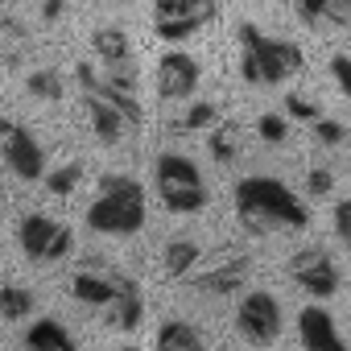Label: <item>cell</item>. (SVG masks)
<instances>
[{
    "instance_id": "obj_10",
    "label": "cell",
    "mask_w": 351,
    "mask_h": 351,
    "mask_svg": "<svg viewBox=\"0 0 351 351\" xmlns=\"http://www.w3.org/2000/svg\"><path fill=\"white\" fill-rule=\"evenodd\" d=\"M199 79H203V71H199V62H195L186 50L161 54V62H157V95H161L165 104L191 99V95L199 91Z\"/></svg>"
},
{
    "instance_id": "obj_11",
    "label": "cell",
    "mask_w": 351,
    "mask_h": 351,
    "mask_svg": "<svg viewBox=\"0 0 351 351\" xmlns=\"http://www.w3.org/2000/svg\"><path fill=\"white\" fill-rule=\"evenodd\" d=\"M75 79H79V87H83V91H99L104 99H112V104L124 112V120H128L132 128L145 120V108H141L136 91H124V87H116V83L104 75V66H95V62H79V66H75Z\"/></svg>"
},
{
    "instance_id": "obj_31",
    "label": "cell",
    "mask_w": 351,
    "mask_h": 351,
    "mask_svg": "<svg viewBox=\"0 0 351 351\" xmlns=\"http://www.w3.org/2000/svg\"><path fill=\"white\" fill-rule=\"evenodd\" d=\"M240 79H244L248 87H265V79H261V62H256V54H252V50H244V46H240Z\"/></svg>"
},
{
    "instance_id": "obj_32",
    "label": "cell",
    "mask_w": 351,
    "mask_h": 351,
    "mask_svg": "<svg viewBox=\"0 0 351 351\" xmlns=\"http://www.w3.org/2000/svg\"><path fill=\"white\" fill-rule=\"evenodd\" d=\"M330 75H335L339 91L351 99V58H347V54H335V58H330Z\"/></svg>"
},
{
    "instance_id": "obj_34",
    "label": "cell",
    "mask_w": 351,
    "mask_h": 351,
    "mask_svg": "<svg viewBox=\"0 0 351 351\" xmlns=\"http://www.w3.org/2000/svg\"><path fill=\"white\" fill-rule=\"evenodd\" d=\"M66 13V0H42V21H58Z\"/></svg>"
},
{
    "instance_id": "obj_28",
    "label": "cell",
    "mask_w": 351,
    "mask_h": 351,
    "mask_svg": "<svg viewBox=\"0 0 351 351\" xmlns=\"http://www.w3.org/2000/svg\"><path fill=\"white\" fill-rule=\"evenodd\" d=\"M75 252V232L66 228V223H58V232H54V240H50V252H46V265H58V261H66Z\"/></svg>"
},
{
    "instance_id": "obj_6",
    "label": "cell",
    "mask_w": 351,
    "mask_h": 351,
    "mask_svg": "<svg viewBox=\"0 0 351 351\" xmlns=\"http://www.w3.org/2000/svg\"><path fill=\"white\" fill-rule=\"evenodd\" d=\"M0 157H5V165L17 173L21 182H42L46 178V149L42 141L21 128L17 120L9 116H0Z\"/></svg>"
},
{
    "instance_id": "obj_15",
    "label": "cell",
    "mask_w": 351,
    "mask_h": 351,
    "mask_svg": "<svg viewBox=\"0 0 351 351\" xmlns=\"http://www.w3.org/2000/svg\"><path fill=\"white\" fill-rule=\"evenodd\" d=\"M54 232H58V219L34 211V215H25V219L17 223V244H21V252H25L34 265H46V252H50Z\"/></svg>"
},
{
    "instance_id": "obj_27",
    "label": "cell",
    "mask_w": 351,
    "mask_h": 351,
    "mask_svg": "<svg viewBox=\"0 0 351 351\" xmlns=\"http://www.w3.org/2000/svg\"><path fill=\"white\" fill-rule=\"evenodd\" d=\"M285 116H289V120H310V124H314V120L322 116V108H318L314 99H306V95L289 91V95H285Z\"/></svg>"
},
{
    "instance_id": "obj_19",
    "label": "cell",
    "mask_w": 351,
    "mask_h": 351,
    "mask_svg": "<svg viewBox=\"0 0 351 351\" xmlns=\"http://www.w3.org/2000/svg\"><path fill=\"white\" fill-rule=\"evenodd\" d=\"M203 261V248L195 244V240H186V236H173L165 248H161V269H165V277H186L195 265Z\"/></svg>"
},
{
    "instance_id": "obj_33",
    "label": "cell",
    "mask_w": 351,
    "mask_h": 351,
    "mask_svg": "<svg viewBox=\"0 0 351 351\" xmlns=\"http://www.w3.org/2000/svg\"><path fill=\"white\" fill-rule=\"evenodd\" d=\"M330 186H335V178H330V169H310V173H306V191H310L314 199L330 195Z\"/></svg>"
},
{
    "instance_id": "obj_16",
    "label": "cell",
    "mask_w": 351,
    "mask_h": 351,
    "mask_svg": "<svg viewBox=\"0 0 351 351\" xmlns=\"http://www.w3.org/2000/svg\"><path fill=\"white\" fill-rule=\"evenodd\" d=\"M302 25H322V29H343L351 25V0H298Z\"/></svg>"
},
{
    "instance_id": "obj_2",
    "label": "cell",
    "mask_w": 351,
    "mask_h": 351,
    "mask_svg": "<svg viewBox=\"0 0 351 351\" xmlns=\"http://www.w3.org/2000/svg\"><path fill=\"white\" fill-rule=\"evenodd\" d=\"M83 219L99 236H136L145 228V186L132 173H104L99 195Z\"/></svg>"
},
{
    "instance_id": "obj_20",
    "label": "cell",
    "mask_w": 351,
    "mask_h": 351,
    "mask_svg": "<svg viewBox=\"0 0 351 351\" xmlns=\"http://www.w3.org/2000/svg\"><path fill=\"white\" fill-rule=\"evenodd\" d=\"M25 343H29V347H42V351H50V347L71 351V347H75V335H71L58 318H38V322L25 330Z\"/></svg>"
},
{
    "instance_id": "obj_17",
    "label": "cell",
    "mask_w": 351,
    "mask_h": 351,
    "mask_svg": "<svg viewBox=\"0 0 351 351\" xmlns=\"http://www.w3.org/2000/svg\"><path fill=\"white\" fill-rule=\"evenodd\" d=\"M145 322V298H141V285H132V289H124V293H116V302H108L104 306V326H112V330H136Z\"/></svg>"
},
{
    "instance_id": "obj_21",
    "label": "cell",
    "mask_w": 351,
    "mask_h": 351,
    "mask_svg": "<svg viewBox=\"0 0 351 351\" xmlns=\"http://www.w3.org/2000/svg\"><path fill=\"white\" fill-rule=\"evenodd\" d=\"M207 153H211L219 165H232V161L240 157V132H236V124H215V128H207Z\"/></svg>"
},
{
    "instance_id": "obj_4",
    "label": "cell",
    "mask_w": 351,
    "mask_h": 351,
    "mask_svg": "<svg viewBox=\"0 0 351 351\" xmlns=\"http://www.w3.org/2000/svg\"><path fill=\"white\" fill-rule=\"evenodd\" d=\"M236 38H240V46H244V50H252V54H256L265 87H281V83L298 79V75H302V66H306V54H302V46H298V42L269 38V34H265V29H256L252 21H244V25L236 29Z\"/></svg>"
},
{
    "instance_id": "obj_18",
    "label": "cell",
    "mask_w": 351,
    "mask_h": 351,
    "mask_svg": "<svg viewBox=\"0 0 351 351\" xmlns=\"http://www.w3.org/2000/svg\"><path fill=\"white\" fill-rule=\"evenodd\" d=\"M153 343H157L161 351H199V347H207L203 330H199V326H191L186 318H165V322L157 326Z\"/></svg>"
},
{
    "instance_id": "obj_24",
    "label": "cell",
    "mask_w": 351,
    "mask_h": 351,
    "mask_svg": "<svg viewBox=\"0 0 351 351\" xmlns=\"http://www.w3.org/2000/svg\"><path fill=\"white\" fill-rule=\"evenodd\" d=\"M25 87H29V95H34V99H50V104H58V99L66 95V83H62V75H58V71H50V66L34 71V75L25 79Z\"/></svg>"
},
{
    "instance_id": "obj_35",
    "label": "cell",
    "mask_w": 351,
    "mask_h": 351,
    "mask_svg": "<svg viewBox=\"0 0 351 351\" xmlns=\"http://www.w3.org/2000/svg\"><path fill=\"white\" fill-rule=\"evenodd\" d=\"M5 5H13V0H0V9H5Z\"/></svg>"
},
{
    "instance_id": "obj_14",
    "label": "cell",
    "mask_w": 351,
    "mask_h": 351,
    "mask_svg": "<svg viewBox=\"0 0 351 351\" xmlns=\"http://www.w3.org/2000/svg\"><path fill=\"white\" fill-rule=\"evenodd\" d=\"M298 339L306 343V347H326V351H339L343 347V335L335 330V318H330V310H322V306H306L302 314H298Z\"/></svg>"
},
{
    "instance_id": "obj_9",
    "label": "cell",
    "mask_w": 351,
    "mask_h": 351,
    "mask_svg": "<svg viewBox=\"0 0 351 351\" xmlns=\"http://www.w3.org/2000/svg\"><path fill=\"white\" fill-rule=\"evenodd\" d=\"M281 322H285L281 318V302L273 293H265V289L244 293L240 306H236V330H240V339H248L256 347L273 343L281 335Z\"/></svg>"
},
{
    "instance_id": "obj_36",
    "label": "cell",
    "mask_w": 351,
    "mask_h": 351,
    "mask_svg": "<svg viewBox=\"0 0 351 351\" xmlns=\"http://www.w3.org/2000/svg\"><path fill=\"white\" fill-rule=\"evenodd\" d=\"M0 199H5V182H0Z\"/></svg>"
},
{
    "instance_id": "obj_7",
    "label": "cell",
    "mask_w": 351,
    "mask_h": 351,
    "mask_svg": "<svg viewBox=\"0 0 351 351\" xmlns=\"http://www.w3.org/2000/svg\"><path fill=\"white\" fill-rule=\"evenodd\" d=\"M91 54L99 58L104 75L124 87V91H141V75H136V54H132V38L120 25H104L91 38Z\"/></svg>"
},
{
    "instance_id": "obj_22",
    "label": "cell",
    "mask_w": 351,
    "mask_h": 351,
    "mask_svg": "<svg viewBox=\"0 0 351 351\" xmlns=\"http://www.w3.org/2000/svg\"><path fill=\"white\" fill-rule=\"evenodd\" d=\"M34 293L25 285H0V322H17L34 314Z\"/></svg>"
},
{
    "instance_id": "obj_1",
    "label": "cell",
    "mask_w": 351,
    "mask_h": 351,
    "mask_svg": "<svg viewBox=\"0 0 351 351\" xmlns=\"http://www.w3.org/2000/svg\"><path fill=\"white\" fill-rule=\"evenodd\" d=\"M236 215L256 236H269V232H302L310 223L306 203L281 178H269V173H252V178H240L236 182Z\"/></svg>"
},
{
    "instance_id": "obj_8",
    "label": "cell",
    "mask_w": 351,
    "mask_h": 351,
    "mask_svg": "<svg viewBox=\"0 0 351 351\" xmlns=\"http://www.w3.org/2000/svg\"><path fill=\"white\" fill-rule=\"evenodd\" d=\"M289 281H293L302 293H310L314 302L335 298L339 285H343L339 265H335V256H330L326 248H302V252H293V261H289Z\"/></svg>"
},
{
    "instance_id": "obj_12",
    "label": "cell",
    "mask_w": 351,
    "mask_h": 351,
    "mask_svg": "<svg viewBox=\"0 0 351 351\" xmlns=\"http://www.w3.org/2000/svg\"><path fill=\"white\" fill-rule=\"evenodd\" d=\"M248 273H252V261L248 256H228L215 269L199 273L195 277V289L207 293V298H232V293H240L248 285Z\"/></svg>"
},
{
    "instance_id": "obj_26",
    "label": "cell",
    "mask_w": 351,
    "mask_h": 351,
    "mask_svg": "<svg viewBox=\"0 0 351 351\" xmlns=\"http://www.w3.org/2000/svg\"><path fill=\"white\" fill-rule=\"evenodd\" d=\"M256 132H261L265 145H285V141H289V116L265 112V116H256Z\"/></svg>"
},
{
    "instance_id": "obj_13",
    "label": "cell",
    "mask_w": 351,
    "mask_h": 351,
    "mask_svg": "<svg viewBox=\"0 0 351 351\" xmlns=\"http://www.w3.org/2000/svg\"><path fill=\"white\" fill-rule=\"evenodd\" d=\"M83 108H87V120H91V128H95V136H99L104 145H120L124 132L132 128V124L124 120V112H120L112 99H104L99 91H83Z\"/></svg>"
},
{
    "instance_id": "obj_5",
    "label": "cell",
    "mask_w": 351,
    "mask_h": 351,
    "mask_svg": "<svg viewBox=\"0 0 351 351\" xmlns=\"http://www.w3.org/2000/svg\"><path fill=\"white\" fill-rule=\"evenodd\" d=\"M223 9V0H157V38L169 46H182L186 38H195L203 25H211Z\"/></svg>"
},
{
    "instance_id": "obj_23",
    "label": "cell",
    "mask_w": 351,
    "mask_h": 351,
    "mask_svg": "<svg viewBox=\"0 0 351 351\" xmlns=\"http://www.w3.org/2000/svg\"><path fill=\"white\" fill-rule=\"evenodd\" d=\"M79 186H83V161H66V165H58V169L46 173V191L58 195V199L75 195Z\"/></svg>"
},
{
    "instance_id": "obj_29",
    "label": "cell",
    "mask_w": 351,
    "mask_h": 351,
    "mask_svg": "<svg viewBox=\"0 0 351 351\" xmlns=\"http://www.w3.org/2000/svg\"><path fill=\"white\" fill-rule=\"evenodd\" d=\"M335 240L351 252V199H343V203H335Z\"/></svg>"
},
{
    "instance_id": "obj_25",
    "label": "cell",
    "mask_w": 351,
    "mask_h": 351,
    "mask_svg": "<svg viewBox=\"0 0 351 351\" xmlns=\"http://www.w3.org/2000/svg\"><path fill=\"white\" fill-rule=\"evenodd\" d=\"M223 116H219V108L215 104H191L186 112H182V120L173 124V132H203V128H215Z\"/></svg>"
},
{
    "instance_id": "obj_30",
    "label": "cell",
    "mask_w": 351,
    "mask_h": 351,
    "mask_svg": "<svg viewBox=\"0 0 351 351\" xmlns=\"http://www.w3.org/2000/svg\"><path fill=\"white\" fill-rule=\"evenodd\" d=\"M310 128H314V136H318L322 145H343V141H347V128H343L339 120H326V116H318Z\"/></svg>"
},
{
    "instance_id": "obj_3",
    "label": "cell",
    "mask_w": 351,
    "mask_h": 351,
    "mask_svg": "<svg viewBox=\"0 0 351 351\" xmlns=\"http://www.w3.org/2000/svg\"><path fill=\"white\" fill-rule=\"evenodd\" d=\"M153 186H157L161 207L173 211V215H195L211 203L203 173L186 153H161L157 165H153Z\"/></svg>"
}]
</instances>
